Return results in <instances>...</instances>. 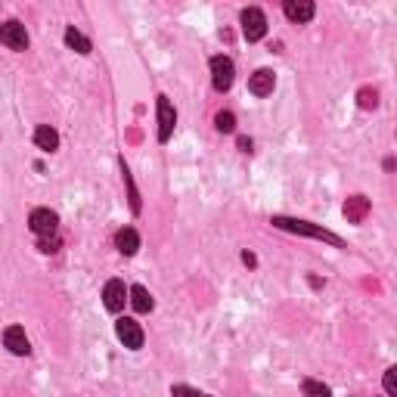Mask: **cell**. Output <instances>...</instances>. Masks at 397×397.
Returning <instances> with one entry per match:
<instances>
[{"label":"cell","mask_w":397,"mask_h":397,"mask_svg":"<svg viewBox=\"0 0 397 397\" xmlns=\"http://www.w3.org/2000/svg\"><path fill=\"white\" fill-rule=\"evenodd\" d=\"M115 332H118V338L124 341V348H130V351H137V348H143V329H140L137 320H118V326H115Z\"/></svg>","instance_id":"7"},{"label":"cell","mask_w":397,"mask_h":397,"mask_svg":"<svg viewBox=\"0 0 397 397\" xmlns=\"http://www.w3.org/2000/svg\"><path fill=\"white\" fill-rule=\"evenodd\" d=\"M274 224H276V227H283V230L305 233V236L326 239V243H332V245H341V239L336 236V233H329V230H323V227H314V224H307V221H292V217H274Z\"/></svg>","instance_id":"1"},{"label":"cell","mask_w":397,"mask_h":397,"mask_svg":"<svg viewBox=\"0 0 397 397\" xmlns=\"http://www.w3.org/2000/svg\"><path fill=\"white\" fill-rule=\"evenodd\" d=\"M385 391H388V397H397V369L394 367L385 372Z\"/></svg>","instance_id":"21"},{"label":"cell","mask_w":397,"mask_h":397,"mask_svg":"<svg viewBox=\"0 0 397 397\" xmlns=\"http://www.w3.org/2000/svg\"><path fill=\"white\" fill-rule=\"evenodd\" d=\"M233 78H236V66H233L230 56H214L212 59V84L217 93L233 87Z\"/></svg>","instance_id":"3"},{"label":"cell","mask_w":397,"mask_h":397,"mask_svg":"<svg viewBox=\"0 0 397 397\" xmlns=\"http://www.w3.org/2000/svg\"><path fill=\"white\" fill-rule=\"evenodd\" d=\"M174 124H177V112L171 106V99L159 97V143H168L171 134H174Z\"/></svg>","instance_id":"6"},{"label":"cell","mask_w":397,"mask_h":397,"mask_svg":"<svg viewBox=\"0 0 397 397\" xmlns=\"http://www.w3.org/2000/svg\"><path fill=\"white\" fill-rule=\"evenodd\" d=\"M274 84L276 78L270 68H258V72L252 75V81H248V90L255 93V97H267V93H274Z\"/></svg>","instance_id":"11"},{"label":"cell","mask_w":397,"mask_h":397,"mask_svg":"<svg viewBox=\"0 0 397 397\" xmlns=\"http://www.w3.org/2000/svg\"><path fill=\"white\" fill-rule=\"evenodd\" d=\"M214 128L221 130V134H233V130H236V115L233 112H217L214 115Z\"/></svg>","instance_id":"17"},{"label":"cell","mask_w":397,"mask_h":397,"mask_svg":"<svg viewBox=\"0 0 397 397\" xmlns=\"http://www.w3.org/2000/svg\"><path fill=\"white\" fill-rule=\"evenodd\" d=\"M59 236H41V243H37V248H41L44 255H53V252H59Z\"/></svg>","instance_id":"19"},{"label":"cell","mask_w":397,"mask_h":397,"mask_svg":"<svg viewBox=\"0 0 397 397\" xmlns=\"http://www.w3.org/2000/svg\"><path fill=\"white\" fill-rule=\"evenodd\" d=\"M376 103H379V93L369 90V87H363V90H360V106H363V109H376Z\"/></svg>","instance_id":"20"},{"label":"cell","mask_w":397,"mask_h":397,"mask_svg":"<svg viewBox=\"0 0 397 397\" xmlns=\"http://www.w3.org/2000/svg\"><path fill=\"white\" fill-rule=\"evenodd\" d=\"M283 10H286V19L298 22V25H301V22L314 19V4H310V0H286Z\"/></svg>","instance_id":"10"},{"label":"cell","mask_w":397,"mask_h":397,"mask_svg":"<svg viewBox=\"0 0 397 397\" xmlns=\"http://www.w3.org/2000/svg\"><path fill=\"white\" fill-rule=\"evenodd\" d=\"M115 245H118V252L121 255H137V248H140V236H137V230L134 227H121L118 233H115Z\"/></svg>","instance_id":"13"},{"label":"cell","mask_w":397,"mask_h":397,"mask_svg":"<svg viewBox=\"0 0 397 397\" xmlns=\"http://www.w3.org/2000/svg\"><path fill=\"white\" fill-rule=\"evenodd\" d=\"M0 41L10 47V50H25V47H28V31H25L22 22L10 19V22H4V25H0Z\"/></svg>","instance_id":"5"},{"label":"cell","mask_w":397,"mask_h":397,"mask_svg":"<svg viewBox=\"0 0 397 397\" xmlns=\"http://www.w3.org/2000/svg\"><path fill=\"white\" fill-rule=\"evenodd\" d=\"M28 227L35 236H56L59 217H56V212H50V208H35L28 217Z\"/></svg>","instance_id":"4"},{"label":"cell","mask_w":397,"mask_h":397,"mask_svg":"<svg viewBox=\"0 0 397 397\" xmlns=\"http://www.w3.org/2000/svg\"><path fill=\"white\" fill-rule=\"evenodd\" d=\"M367 214H369V199H367V196H351V199L345 202V217H348V224H360Z\"/></svg>","instance_id":"12"},{"label":"cell","mask_w":397,"mask_h":397,"mask_svg":"<svg viewBox=\"0 0 397 397\" xmlns=\"http://www.w3.org/2000/svg\"><path fill=\"white\" fill-rule=\"evenodd\" d=\"M124 301H128V289H124L121 279H109L106 289H103V305L106 310H112V314H118L124 307Z\"/></svg>","instance_id":"8"},{"label":"cell","mask_w":397,"mask_h":397,"mask_svg":"<svg viewBox=\"0 0 397 397\" xmlns=\"http://www.w3.org/2000/svg\"><path fill=\"white\" fill-rule=\"evenodd\" d=\"M239 22H243L245 41H261V37L267 35V16H264L258 6H248V10H243Z\"/></svg>","instance_id":"2"},{"label":"cell","mask_w":397,"mask_h":397,"mask_svg":"<svg viewBox=\"0 0 397 397\" xmlns=\"http://www.w3.org/2000/svg\"><path fill=\"white\" fill-rule=\"evenodd\" d=\"M66 44L72 47L75 53H81V56H87V53L93 50V47H90V41H87V37H84L78 28H66Z\"/></svg>","instance_id":"16"},{"label":"cell","mask_w":397,"mask_h":397,"mask_svg":"<svg viewBox=\"0 0 397 397\" xmlns=\"http://www.w3.org/2000/svg\"><path fill=\"white\" fill-rule=\"evenodd\" d=\"M130 295V305H134V310H137V314H149V310H152V305H155V301H152V295L149 292H146V286H134V289H130L128 292Z\"/></svg>","instance_id":"15"},{"label":"cell","mask_w":397,"mask_h":397,"mask_svg":"<svg viewBox=\"0 0 397 397\" xmlns=\"http://www.w3.org/2000/svg\"><path fill=\"white\" fill-rule=\"evenodd\" d=\"M4 345L10 348V351H13L16 357H25V354H31L28 336H25V329H22V326H10V329L4 332Z\"/></svg>","instance_id":"9"},{"label":"cell","mask_w":397,"mask_h":397,"mask_svg":"<svg viewBox=\"0 0 397 397\" xmlns=\"http://www.w3.org/2000/svg\"><path fill=\"white\" fill-rule=\"evenodd\" d=\"M305 397H329V385L317 382V379H305Z\"/></svg>","instance_id":"18"},{"label":"cell","mask_w":397,"mask_h":397,"mask_svg":"<svg viewBox=\"0 0 397 397\" xmlns=\"http://www.w3.org/2000/svg\"><path fill=\"white\" fill-rule=\"evenodd\" d=\"M35 143H37V149L53 152L59 146V134L50 128V124H37V128H35Z\"/></svg>","instance_id":"14"},{"label":"cell","mask_w":397,"mask_h":397,"mask_svg":"<svg viewBox=\"0 0 397 397\" xmlns=\"http://www.w3.org/2000/svg\"><path fill=\"white\" fill-rule=\"evenodd\" d=\"M171 394L174 397H202L199 391H193V388H186V385H174L171 388Z\"/></svg>","instance_id":"22"}]
</instances>
